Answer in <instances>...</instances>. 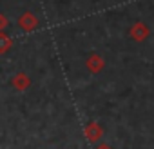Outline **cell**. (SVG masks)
I'll list each match as a JSON object with an SVG mask.
<instances>
[{
	"mask_svg": "<svg viewBox=\"0 0 154 149\" xmlns=\"http://www.w3.org/2000/svg\"><path fill=\"white\" fill-rule=\"evenodd\" d=\"M129 36L134 40V42H145L149 36H150V29L145 22H134L129 29Z\"/></svg>",
	"mask_w": 154,
	"mask_h": 149,
	"instance_id": "cell-1",
	"label": "cell"
},
{
	"mask_svg": "<svg viewBox=\"0 0 154 149\" xmlns=\"http://www.w3.org/2000/svg\"><path fill=\"white\" fill-rule=\"evenodd\" d=\"M85 67H87L89 73L98 74V73L103 71V67H105V60H103L102 55H98V53H91V55L87 56V60H85Z\"/></svg>",
	"mask_w": 154,
	"mask_h": 149,
	"instance_id": "cell-2",
	"label": "cell"
},
{
	"mask_svg": "<svg viewBox=\"0 0 154 149\" xmlns=\"http://www.w3.org/2000/svg\"><path fill=\"white\" fill-rule=\"evenodd\" d=\"M84 133H85V138H87L89 142H93V144H96V142H100V140H102V135H103V129H102V125H100L98 122H89V124L85 125V129H84Z\"/></svg>",
	"mask_w": 154,
	"mask_h": 149,
	"instance_id": "cell-3",
	"label": "cell"
},
{
	"mask_svg": "<svg viewBox=\"0 0 154 149\" xmlns=\"http://www.w3.org/2000/svg\"><path fill=\"white\" fill-rule=\"evenodd\" d=\"M18 26H20V29H24V31H35L36 27H38V18L31 13V11H26L24 15H20V18H18Z\"/></svg>",
	"mask_w": 154,
	"mask_h": 149,
	"instance_id": "cell-4",
	"label": "cell"
},
{
	"mask_svg": "<svg viewBox=\"0 0 154 149\" xmlns=\"http://www.w3.org/2000/svg\"><path fill=\"white\" fill-rule=\"evenodd\" d=\"M11 84H13L15 89L24 91V89H27V87L31 86V78L27 77V74H24V73H17L15 77L11 78Z\"/></svg>",
	"mask_w": 154,
	"mask_h": 149,
	"instance_id": "cell-5",
	"label": "cell"
},
{
	"mask_svg": "<svg viewBox=\"0 0 154 149\" xmlns=\"http://www.w3.org/2000/svg\"><path fill=\"white\" fill-rule=\"evenodd\" d=\"M11 46H13V40H11L8 35H4L2 31H0V55H4Z\"/></svg>",
	"mask_w": 154,
	"mask_h": 149,
	"instance_id": "cell-6",
	"label": "cell"
},
{
	"mask_svg": "<svg viewBox=\"0 0 154 149\" xmlns=\"http://www.w3.org/2000/svg\"><path fill=\"white\" fill-rule=\"evenodd\" d=\"M6 27H8V18L4 15H0V31H4Z\"/></svg>",
	"mask_w": 154,
	"mask_h": 149,
	"instance_id": "cell-7",
	"label": "cell"
},
{
	"mask_svg": "<svg viewBox=\"0 0 154 149\" xmlns=\"http://www.w3.org/2000/svg\"><path fill=\"white\" fill-rule=\"evenodd\" d=\"M96 149H112V147H111V145H107V144H100Z\"/></svg>",
	"mask_w": 154,
	"mask_h": 149,
	"instance_id": "cell-8",
	"label": "cell"
}]
</instances>
